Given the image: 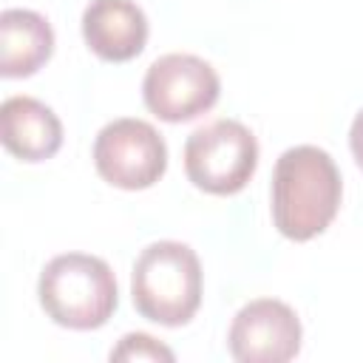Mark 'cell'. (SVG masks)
Returning <instances> with one entry per match:
<instances>
[{
    "mask_svg": "<svg viewBox=\"0 0 363 363\" xmlns=\"http://www.w3.org/2000/svg\"><path fill=\"white\" fill-rule=\"evenodd\" d=\"M221 94L216 68L196 54H162L142 79L145 108L162 122H190L207 113Z\"/></svg>",
    "mask_w": 363,
    "mask_h": 363,
    "instance_id": "5b68a950",
    "label": "cell"
},
{
    "mask_svg": "<svg viewBox=\"0 0 363 363\" xmlns=\"http://www.w3.org/2000/svg\"><path fill=\"white\" fill-rule=\"evenodd\" d=\"M349 147H352V156L357 162V167L363 170V108L354 113L352 119V128H349Z\"/></svg>",
    "mask_w": 363,
    "mask_h": 363,
    "instance_id": "7c38bea8",
    "label": "cell"
},
{
    "mask_svg": "<svg viewBox=\"0 0 363 363\" xmlns=\"http://www.w3.org/2000/svg\"><path fill=\"white\" fill-rule=\"evenodd\" d=\"M37 298L57 326L91 332L116 312L119 286L108 261L88 252H62L43 267Z\"/></svg>",
    "mask_w": 363,
    "mask_h": 363,
    "instance_id": "3957f363",
    "label": "cell"
},
{
    "mask_svg": "<svg viewBox=\"0 0 363 363\" xmlns=\"http://www.w3.org/2000/svg\"><path fill=\"white\" fill-rule=\"evenodd\" d=\"M147 17L133 0H91L82 11L85 45L105 62H128L147 43Z\"/></svg>",
    "mask_w": 363,
    "mask_h": 363,
    "instance_id": "ba28073f",
    "label": "cell"
},
{
    "mask_svg": "<svg viewBox=\"0 0 363 363\" xmlns=\"http://www.w3.org/2000/svg\"><path fill=\"white\" fill-rule=\"evenodd\" d=\"M94 167L119 190H147L167 170V145L150 122L122 116L96 133Z\"/></svg>",
    "mask_w": 363,
    "mask_h": 363,
    "instance_id": "8992f818",
    "label": "cell"
},
{
    "mask_svg": "<svg viewBox=\"0 0 363 363\" xmlns=\"http://www.w3.org/2000/svg\"><path fill=\"white\" fill-rule=\"evenodd\" d=\"M111 360H164V363H173L176 354H173V349H167L156 337H150L145 332H130L111 349Z\"/></svg>",
    "mask_w": 363,
    "mask_h": 363,
    "instance_id": "8fae6325",
    "label": "cell"
},
{
    "mask_svg": "<svg viewBox=\"0 0 363 363\" xmlns=\"http://www.w3.org/2000/svg\"><path fill=\"white\" fill-rule=\"evenodd\" d=\"M258 167V139L238 119H216L184 142V173L210 196L244 190Z\"/></svg>",
    "mask_w": 363,
    "mask_h": 363,
    "instance_id": "277c9868",
    "label": "cell"
},
{
    "mask_svg": "<svg viewBox=\"0 0 363 363\" xmlns=\"http://www.w3.org/2000/svg\"><path fill=\"white\" fill-rule=\"evenodd\" d=\"M0 139L11 156L45 162L62 147V122L34 96H9L0 105Z\"/></svg>",
    "mask_w": 363,
    "mask_h": 363,
    "instance_id": "9c48e42d",
    "label": "cell"
},
{
    "mask_svg": "<svg viewBox=\"0 0 363 363\" xmlns=\"http://www.w3.org/2000/svg\"><path fill=\"white\" fill-rule=\"evenodd\" d=\"M269 196L278 233L289 241H309L335 221L343 179L323 147L295 145L275 159Z\"/></svg>",
    "mask_w": 363,
    "mask_h": 363,
    "instance_id": "6da1fadb",
    "label": "cell"
},
{
    "mask_svg": "<svg viewBox=\"0 0 363 363\" xmlns=\"http://www.w3.org/2000/svg\"><path fill=\"white\" fill-rule=\"evenodd\" d=\"M54 54L51 23L31 9H6L0 14V74L23 79L37 74Z\"/></svg>",
    "mask_w": 363,
    "mask_h": 363,
    "instance_id": "30bf717a",
    "label": "cell"
},
{
    "mask_svg": "<svg viewBox=\"0 0 363 363\" xmlns=\"http://www.w3.org/2000/svg\"><path fill=\"white\" fill-rule=\"evenodd\" d=\"M303 340L295 309L278 298L244 303L227 332V349L238 363H286L298 357Z\"/></svg>",
    "mask_w": 363,
    "mask_h": 363,
    "instance_id": "52a82bcc",
    "label": "cell"
},
{
    "mask_svg": "<svg viewBox=\"0 0 363 363\" xmlns=\"http://www.w3.org/2000/svg\"><path fill=\"white\" fill-rule=\"evenodd\" d=\"M201 261L184 241H153L133 261L130 301L142 318L159 326L190 323L201 306Z\"/></svg>",
    "mask_w": 363,
    "mask_h": 363,
    "instance_id": "7a4b0ae2",
    "label": "cell"
}]
</instances>
